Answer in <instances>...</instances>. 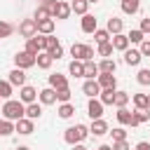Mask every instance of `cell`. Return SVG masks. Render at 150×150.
I'll return each mask as SVG.
<instances>
[{
  "mask_svg": "<svg viewBox=\"0 0 150 150\" xmlns=\"http://www.w3.org/2000/svg\"><path fill=\"white\" fill-rule=\"evenodd\" d=\"M73 150H87V148H84L82 143H75V148H73Z\"/></svg>",
  "mask_w": 150,
  "mask_h": 150,
  "instance_id": "49",
  "label": "cell"
},
{
  "mask_svg": "<svg viewBox=\"0 0 150 150\" xmlns=\"http://www.w3.org/2000/svg\"><path fill=\"white\" fill-rule=\"evenodd\" d=\"M49 87H52V89H61V87H68V80H66L61 73H52V75H49Z\"/></svg>",
  "mask_w": 150,
  "mask_h": 150,
  "instance_id": "18",
  "label": "cell"
},
{
  "mask_svg": "<svg viewBox=\"0 0 150 150\" xmlns=\"http://www.w3.org/2000/svg\"><path fill=\"white\" fill-rule=\"evenodd\" d=\"M40 101H42L45 105H52V103H56V89H52V87L42 89V91H40Z\"/></svg>",
  "mask_w": 150,
  "mask_h": 150,
  "instance_id": "19",
  "label": "cell"
},
{
  "mask_svg": "<svg viewBox=\"0 0 150 150\" xmlns=\"http://www.w3.org/2000/svg\"><path fill=\"white\" fill-rule=\"evenodd\" d=\"M117 122L120 124H131V112L127 108H117Z\"/></svg>",
  "mask_w": 150,
  "mask_h": 150,
  "instance_id": "32",
  "label": "cell"
},
{
  "mask_svg": "<svg viewBox=\"0 0 150 150\" xmlns=\"http://www.w3.org/2000/svg\"><path fill=\"white\" fill-rule=\"evenodd\" d=\"M70 54L75 56V59H80V61H91L94 59V49L89 47V45H73L70 47Z\"/></svg>",
  "mask_w": 150,
  "mask_h": 150,
  "instance_id": "4",
  "label": "cell"
},
{
  "mask_svg": "<svg viewBox=\"0 0 150 150\" xmlns=\"http://www.w3.org/2000/svg\"><path fill=\"white\" fill-rule=\"evenodd\" d=\"M89 134H94V136H103V134H108V122H105V120H101V117L91 120Z\"/></svg>",
  "mask_w": 150,
  "mask_h": 150,
  "instance_id": "7",
  "label": "cell"
},
{
  "mask_svg": "<svg viewBox=\"0 0 150 150\" xmlns=\"http://www.w3.org/2000/svg\"><path fill=\"white\" fill-rule=\"evenodd\" d=\"M82 30H84V33H94V30H96V16L82 14Z\"/></svg>",
  "mask_w": 150,
  "mask_h": 150,
  "instance_id": "20",
  "label": "cell"
},
{
  "mask_svg": "<svg viewBox=\"0 0 150 150\" xmlns=\"http://www.w3.org/2000/svg\"><path fill=\"white\" fill-rule=\"evenodd\" d=\"M87 0H73L70 2V12H75V14H87Z\"/></svg>",
  "mask_w": 150,
  "mask_h": 150,
  "instance_id": "28",
  "label": "cell"
},
{
  "mask_svg": "<svg viewBox=\"0 0 150 150\" xmlns=\"http://www.w3.org/2000/svg\"><path fill=\"white\" fill-rule=\"evenodd\" d=\"M14 63H16V68L26 70V68H33V66H35V56H33V54H28V52L23 49V52H16Z\"/></svg>",
  "mask_w": 150,
  "mask_h": 150,
  "instance_id": "5",
  "label": "cell"
},
{
  "mask_svg": "<svg viewBox=\"0 0 150 150\" xmlns=\"http://www.w3.org/2000/svg\"><path fill=\"white\" fill-rule=\"evenodd\" d=\"M115 68H117V63L112 59H103L98 63V73H115Z\"/></svg>",
  "mask_w": 150,
  "mask_h": 150,
  "instance_id": "27",
  "label": "cell"
},
{
  "mask_svg": "<svg viewBox=\"0 0 150 150\" xmlns=\"http://www.w3.org/2000/svg\"><path fill=\"white\" fill-rule=\"evenodd\" d=\"M82 91H84L89 98H96V96L101 94V87H98V82H96V80H87V82L82 84Z\"/></svg>",
  "mask_w": 150,
  "mask_h": 150,
  "instance_id": "12",
  "label": "cell"
},
{
  "mask_svg": "<svg viewBox=\"0 0 150 150\" xmlns=\"http://www.w3.org/2000/svg\"><path fill=\"white\" fill-rule=\"evenodd\" d=\"M98 75V66L94 63V61H84V73H82V77H87V80H94Z\"/></svg>",
  "mask_w": 150,
  "mask_h": 150,
  "instance_id": "24",
  "label": "cell"
},
{
  "mask_svg": "<svg viewBox=\"0 0 150 150\" xmlns=\"http://www.w3.org/2000/svg\"><path fill=\"white\" fill-rule=\"evenodd\" d=\"M14 131H19V134H23V136L33 134V120H28V117H21V120H16V124H14Z\"/></svg>",
  "mask_w": 150,
  "mask_h": 150,
  "instance_id": "10",
  "label": "cell"
},
{
  "mask_svg": "<svg viewBox=\"0 0 150 150\" xmlns=\"http://www.w3.org/2000/svg\"><path fill=\"white\" fill-rule=\"evenodd\" d=\"M143 56H150V40H143L141 42V49H138Z\"/></svg>",
  "mask_w": 150,
  "mask_h": 150,
  "instance_id": "47",
  "label": "cell"
},
{
  "mask_svg": "<svg viewBox=\"0 0 150 150\" xmlns=\"http://www.w3.org/2000/svg\"><path fill=\"white\" fill-rule=\"evenodd\" d=\"M117 108H124L127 103H129V94L127 91H115V101H112Z\"/></svg>",
  "mask_w": 150,
  "mask_h": 150,
  "instance_id": "30",
  "label": "cell"
},
{
  "mask_svg": "<svg viewBox=\"0 0 150 150\" xmlns=\"http://www.w3.org/2000/svg\"><path fill=\"white\" fill-rule=\"evenodd\" d=\"M35 96H38V91H35L30 84H23V87H21V91H19L21 103H33V101H35Z\"/></svg>",
  "mask_w": 150,
  "mask_h": 150,
  "instance_id": "13",
  "label": "cell"
},
{
  "mask_svg": "<svg viewBox=\"0 0 150 150\" xmlns=\"http://www.w3.org/2000/svg\"><path fill=\"white\" fill-rule=\"evenodd\" d=\"M87 115H89L91 120L101 117V115H103V103H101L98 98H91V101H89V105H87Z\"/></svg>",
  "mask_w": 150,
  "mask_h": 150,
  "instance_id": "9",
  "label": "cell"
},
{
  "mask_svg": "<svg viewBox=\"0 0 150 150\" xmlns=\"http://www.w3.org/2000/svg\"><path fill=\"white\" fill-rule=\"evenodd\" d=\"M9 84L12 87H23L26 84V70H21V68H14L12 73H9Z\"/></svg>",
  "mask_w": 150,
  "mask_h": 150,
  "instance_id": "6",
  "label": "cell"
},
{
  "mask_svg": "<svg viewBox=\"0 0 150 150\" xmlns=\"http://www.w3.org/2000/svg\"><path fill=\"white\" fill-rule=\"evenodd\" d=\"M134 105H136V110H145L148 108V94H134Z\"/></svg>",
  "mask_w": 150,
  "mask_h": 150,
  "instance_id": "29",
  "label": "cell"
},
{
  "mask_svg": "<svg viewBox=\"0 0 150 150\" xmlns=\"http://www.w3.org/2000/svg\"><path fill=\"white\" fill-rule=\"evenodd\" d=\"M112 150H131L127 141H112Z\"/></svg>",
  "mask_w": 150,
  "mask_h": 150,
  "instance_id": "45",
  "label": "cell"
},
{
  "mask_svg": "<svg viewBox=\"0 0 150 150\" xmlns=\"http://www.w3.org/2000/svg\"><path fill=\"white\" fill-rule=\"evenodd\" d=\"M98 87H101V89H115V87H117L115 75H112V73H101V75H98Z\"/></svg>",
  "mask_w": 150,
  "mask_h": 150,
  "instance_id": "8",
  "label": "cell"
},
{
  "mask_svg": "<svg viewBox=\"0 0 150 150\" xmlns=\"http://www.w3.org/2000/svg\"><path fill=\"white\" fill-rule=\"evenodd\" d=\"M112 49H120V52H124L127 47H129V38L127 35H122V33H117V35H112Z\"/></svg>",
  "mask_w": 150,
  "mask_h": 150,
  "instance_id": "17",
  "label": "cell"
},
{
  "mask_svg": "<svg viewBox=\"0 0 150 150\" xmlns=\"http://www.w3.org/2000/svg\"><path fill=\"white\" fill-rule=\"evenodd\" d=\"M49 56H52V59H61V56H63V47L56 45L54 49H49Z\"/></svg>",
  "mask_w": 150,
  "mask_h": 150,
  "instance_id": "44",
  "label": "cell"
},
{
  "mask_svg": "<svg viewBox=\"0 0 150 150\" xmlns=\"http://www.w3.org/2000/svg\"><path fill=\"white\" fill-rule=\"evenodd\" d=\"M148 120H150V110H148V108L131 112V127H138V124H143V122H148Z\"/></svg>",
  "mask_w": 150,
  "mask_h": 150,
  "instance_id": "15",
  "label": "cell"
},
{
  "mask_svg": "<svg viewBox=\"0 0 150 150\" xmlns=\"http://www.w3.org/2000/svg\"><path fill=\"white\" fill-rule=\"evenodd\" d=\"M40 2H42V5H45V2H49V0H40Z\"/></svg>",
  "mask_w": 150,
  "mask_h": 150,
  "instance_id": "54",
  "label": "cell"
},
{
  "mask_svg": "<svg viewBox=\"0 0 150 150\" xmlns=\"http://www.w3.org/2000/svg\"><path fill=\"white\" fill-rule=\"evenodd\" d=\"M56 101H61V103H68V101H70V89H68V87H61V89H56Z\"/></svg>",
  "mask_w": 150,
  "mask_h": 150,
  "instance_id": "37",
  "label": "cell"
},
{
  "mask_svg": "<svg viewBox=\"0 0 150 150\" xmlns=\"http://www.w3.org/2000/svg\"><path fill=\"white\" fill-rule=\"evenodd\" d=\"M138 30H141V33H143V35H148V33H150V16H148V19H143V21H141V28H138Z\"/></svg>",
  "mask_w": 150,
  "mask_h": 150,
  "instance_id": "46",
  "label": "cell"
},
{
  "mask_svg": "<svg viewBox=\"0 0 150 150\" xmlns=\"http://www.w3.org/2000/svg\"><path fill=\"white\" fill-rule=\"evenodd\" d=\"M136 150H150V143H145V141H141V143L136 145Z\"/></svg>",
  "mask_w": 150,
  "mask_h": 150,
  "instance_id": "48",
  "label": "cell"
},
{
  "mask_svg": "<svg viewBox=\"0 0 150 150\" xmlns=\"http://www.w3.org/2000/svg\"><path fill=\"white\" fill-rule=\"evenodd\" d=\"M73 115H75V108H73L70 103H61V108H59V117L68 120V117H73Z\"/></svg>",
  "mask_w": 150,
  "mask_h": 150,
  "instance_id": "31",
  "label": "cell"
},
{
  "mask_svg": "<svg viewBox=\"0 0 150 150\" xmlns=\"http://www.w3.org/2000/svg\"><path fill=\"white\" fill-rule=\"evenodd\" d=\"M19 35L26 38V40L35 38V35H38V21H35V19H23V21L19 23Z\"/></svg>",
  "mask_w": 150,
  "mask_h": 150,
  "instance_id": "3",
  "label": "cell"
},
{
  "mask_svg": "<svg viewBox=\"0 0 150 150\" xmlns=\"http://www.w3.org/2000/svg\"><path fill=\"white\" fill-rule=\"evenodd\" d=\"M101 98V103L103 105H112V101H115V89H101V94H98Z\"/></svg>",
  "mask_w": 150,
  "mask_h": 150,
  "instance_id": "26",
  "label": "cell"
},
{
  "mask_svg": "<svg viewBox=\"0 0 150 150\" xmlns=\"http://www.w3.org/2000/svg\"><path fill=\"white\" fill-rule=\"evenodd\" d=\"M110 54H112V42H110V40H108V42H101V45H98V56H105V59H108Z\"/></svg>",
  "mask_w": 150,
  "mask_h": 150,
  "instance_id": "36",
  "label": "cell"
},
{
  "mask_svg": "<svg viewBox=\"0 0 150 150\" xmlns=\"http://www.w3.org/2000/svg\"><path fill=\"white\" fill-rule=\"evenodd\" d=\"M68 70H70V75H73V77H82V73H84V61H80V59L70 61Z\"/></svg>",
  "mask_w": 150,
  "mask_h": 150,
  "instance_id": "23",
  "label": "cell"
},
{
  "mask_svg": "<svg viewBox=\"0 0 150 150\" xmlns=\"http://www.w3.org/2000/svg\"><path fill=\"white\" fill-rule=\"evenodd\" d=\"M148 110H150V96H148Z\"/></svg>",
  "mask_w": 150,
  "mask_h": 150,
  "instance_id": "52",
  "label": "cell"
},
{
  "mask_svg": "<svg viewBox=\"0 0 150 150\" xmlns=\"http://www.w3.org/2000/svg\"><path fill=\"white\" fill-rule=\"evenodd\" d=\"M94 40H96V45L108 42V40H110V33H108V30H98V28H96V30H94Z\"/></svg>",
  "mask_w": 150,
  "mask_h": 150,
  "instance_id": "40",
  "label": "cell"
},
{
  "mask_svg": "<svg viewBox=\"0 0 150 150\" xmlns=\"http://www.w3.org/2000/svg\"><path fill=\"white\" fill-rule=\"evenodd\" d=\"M87 2H98V0H87Z\"/></svg>",
  "mask_w": 150,
  "mask_h": 150,
  "instance_id": "53",
  "label": "cell"
},
{
  "mask_svg": "<svg viewBox=\"0 0 150 150\" xmlns=\"http://www.w3.org/2000/svg\"><path fill=\"white\" fill-rule=\"evenodd\" d=\"M2 115H5V120L16 122V120L26 117V105H23L21 101H7V103L2 105Z\"/></svg>",
  "mask_w": 150,
  "mask_h": 150,
  "instance_id": "1",
  "label": "cell"
},
{
  "mask_svg": "<svg viewBox=\"0 0 150 150\" xmlns=\"http://www.w3.org/2000/svg\"><path fill=\"white\" fill-rule=\"evenodd\" d=\"M136 80H138V84L148 87V84H150V70H148V68H141L138 75H136Z\"/></svg>",
  "mask_w": 150,
  "mask_h": 150,
  "instance_id": "34",
  "label": "cell"
},
{
  "mask_svg": "<svg viewBox=\"0 0 150 150\" xmlns=\"http://www.w3.org/2000/svg\"><path fill=\"white\" fill-rule=\"evenodd\" d=\"M98 150H112V145H101Z\"/></svg>",
  "mask_w": 150,
  "mask_h": 150,
  "instance_id": "50",
  "label": "cell"
},
{
  "mask_svg": "<svg viewBox=\"0 0 150 150\" xmlns=\"http://www.w3.org/2000/svg\"><path fill=\"white\" fill-rule=\"evenodd\" d=\"M40 115H42V108H40L35 101H33V103H26V117H28V120H38Z\"/></svg>",
  "mask_w": 150,
  "mask_h": 150,
  "instance_id": "25",
  "label": "cell"
},
{
  "mask_svg": "<svg viewBox=\"0 0 150 150\" xmlns=\"http://www.w3.org/2000/svg\"><path fill=\"white\" fill-rule=\"evenodd\" d=\"M122 19H117V16H110L108 19V26H105V30L110 33V35H117V33H122Z\"/></svg>",
  "mask_w": 150,
  "mask_h": 150,
  "instance_id": "16",
  "label": "cell"
},
{
  "mask_svg": "<svg viewBox=\"0 0 150 150\" xmlns=\"http://www.w3.org/2000/svg\"><path fill=\"white\" fill-rule=\"evenodd\" d=\"M42 19H52V14H49V7H47V5H40V7L35 9V21H42Z\"/></svg>",
  "mask_w": 150,
  "mask_h": 150,
  "instance_id": "33",
  "label": "cell"
},
{
  "mask_svg": "<svg viewBox=\"0 0 150 150\" xmlns=\"http://www.w3.org/2000/svg\"><path fill=\"white\" fill-rule=\"evenodd\" d=\"M87 134H89V129H87L84 124H75V127H68V129H66L63 138H66V143L75 145V143H82V141L87 138Z\"/></svg>",
  "mask_w": 150,
  "mask_h": 150,
  "instance_id": "2",
  "label": "cell"
},
{
  "mask_svg": "<svg viewBox=\"0 0 150 150\" xmlns=\"http://www.w3.org/2000/svg\"><path fill=\"white\" fill-rule=\"evenodd\" d=\"M127 38H129V42H138V45H141V42L145 40V38H143V33H141L138 28H136V30H131V33H129Z\"/></svg>",
  "mask_w": 150,
  "mask_h": 150,
  "instance_id": "42",
  "label": "cell"
},
{
  "mask_svg": "<svg viewBox=\"0 0 150 150\" xmlns=\"http://www.w3.org/2000/svg\"><path fill=\"white\" fill-rule=\"evenodd\" d=\"M52 56H49V52H40L38 56H35V63H38V68H42V70H47L49 66H52Z\"/></svg>",
  "mask_w": 150,
  "mask_h": 150,
  "instance_id": "21",
  "label": "cell"
},
{
  "mask_svg": "<svg viewBox=\"0 0 150 150\" xmlns=\"http://www.w3.org/2000/svg\"><path fill=\"white\" fill-rule=\"evenodd\" d=\"M12 96V84L9 80H0V98H9Z\"/></svg>",
  "mask_w": 150,
  "mask_h": 150,
  "instance_id": "35",
  "label": "cell"
},
{
  "mask_svg": "<svg viewBox=\"0 0 150 150\" xmlns=\"http://www.w3.org/2000/svg\"><path fill=\"white\" fill-rule=\"evenodd\" d=\"M14 131V124L9 120H0V136H9Z\"/></svg>",
  "mask_w": 150,
  "mask_h": 150,
  "instance_id": "38",
  "label": "cell"
},
{
  "mask_svg": "<svg viewBox=\"0 0 150 150\" xmlns=\"http://www.w3.org/2000/svg\"><path fill=\"white\" fill-rule=\"evenodd\" d=\"M56 45H61L54 35H45V52H49V49H54Z\"/></svg>",
  "mask_w": 150,
  "mask_h": 150,
  "instance_id": "41",
  "label": "cell"
},
{
  "mask_svg": "<svg viewBox=\"0 0 150 150\" xmlns=\"http://www.w3.org/2000/svg\"><path fill=\"white\" fill-rule=\"evenodd\" d=\"M110 134H112V141H127V131H124L122 127H117V129H112Z\"/></svg>",
  "mask_w": 150,
  "mask_h": 150,
  "instance_id": "43",
  "label": "cell"
},
{
  "mask_svg": "<svg viewBox=\"0 0 150 150\" xmlns=\"http://www.w3.org/2000/svg\"><path fill=\"white\" fill-rule=\"evenodd\" d=\"M54 19H42V21H38V33L40 35H52L54 33Z\"/></svg>",
  "mask_w": 150,
  "mask_h": 150,
  "instance_id": "14",
  "label": "cell"
},
{
  "mask_svg": "<svg viewBox=\"0 0 150 150\" xmlns=\"http://www.w3.org/2000/svg\"><path fill=\"white\" fill-rule=\"evenodd\" d=\"M12 33H14V26L7 23V21H0V40H2V38H9Z\"/></svg>",
  "mask_w": 150,
  "mask_h": 150,
  "instance_id": "39",
  "label": "cell"
},
{
  "mask_svg": "<svg viewBox=\"0 0 150 150\" xmlns=\"http://www.w3.org/2000/svg\"><path fill=\"white\" fill-rule=\"evenodd\" d=\"M141 59H143V54L138 52V49H124V63H129V66H138L141 63Z\"/></svg>",
  "mask_w": 150,
  "mask_h": 150,
  "instance_id": "11",
  "label": "cell"
},
{
  "mask_svg": "<svg viewBox=\"0 0 150 150\" xmlns=\"http://www.w3.org/2000/svg\"><path fill=\"white\" fill-rule=\"evenodd\" d=\"M141 9V0H122V12L124 14H136Z\"/></svg>",
  "mask_w": 150,
  "mask_h": 150,
  "instance_id": "22",
  "label": "cell"
},
{
  "mask_svg": "<svg viewBox=\"0 0 150 150\" xmlns=\"http://www.w3.org/2000/svg\"><path fill=\"white\" fill-rule=\"evenodd\" d=\"M16 150H30V148H26V145H19V148H16Z\"/></svg>",
  "mask_w": 150,
  "mask_h": 150,
  "instance_id": "51",
  "label": "cell"
}]
</instances>
